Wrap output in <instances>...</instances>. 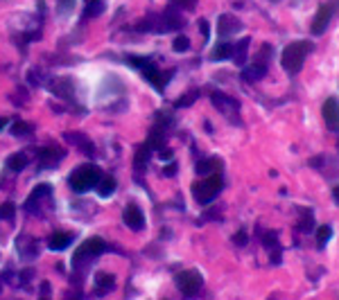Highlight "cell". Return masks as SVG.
Wrapping results in <instances>:
<instances>
[{
    "label": "cell",
    "instance_id": "6da1fadb",
    "mask_svg": "<svg viewBox=\"0 0 339 300\" xmlns=\"http://www.w3.org/2000/svg\"><path fill=\"white\" fill-rule=\"evenodd\" d=\"M100 178H102V174H100V169L95 165H82V167H77L75 172L70 174L68 185H70L72 192L82 194V192H88L90 188H98Z\"/></svg>",
    "mask_w": 339,
    "mask_h": 300
},
{
    "label": "cell",
    "instance_id": "7a4b0ae2",
    "mask_svg": "<svg viewBox=\"0 0 339 300\" xmlns=\"http://www.w3.org/2000/svg\"><path fill=\"white\" fill-rule=\"evenodd\" d=\"M312 50V45L305 43V41H294L290 43L285 50H282V68H285L290 75H296L298 70L303 68V61H305V54Z\"/></svg>",
    "mask_w": 339,
    "mask_h": 300
},
{
    "label": "cell",
    "instance_id": "3957f363",
    "mask_svg": "<svg viewBox=\"0 0 339 300\" xmlns=\"http://www.w3.org/2000/svg\"><path fill=\"white\" fill-rule=\"evenodd\" d=\"M219 192H222V176H219V174H213V176L197 181V183L192 185V196H195V201L199 203V206H208Z\"/></svg>",
    "mask_w": 339,
    "mask_h": 300
},
{
    "label": "cell",
    "instance_id": "277c9868",
    "mask_svg": "<svg viewBox=\"0 0 339 300\" xmlns=\"http://www.w3.org/2000/svg\"><path fill=\"white\" fill-rule=\"evenodd\" d=\"M201 285H203V278H201V273L197 269L181 271V273L177 275V287L181 289V293H183L185 298L195 296V293L201 289Z\"/></svg>",
    "mask_w": 339,
    "mask_h": 300
},
{
    "label": "cell",
    "instance_id": "5b68a950",
    "mask_svg": "<svg viewBox=\"0 0 339 300\" xmlns=\"http://www.w3.org/2000/svg\"><path fill=\"white\" fill-rule=\"evenodd\" d=\"M106 251V242L102 239V237H90V239H86L82 246L77 248V253H75V262L79 264L84 257H93V255H100V253H104Z\"/></svg>",
    "mask_w": 339,
    "mask_h": 300
},
{
    "label": "cell",
    "instance_id": "8992f818",
    "mask_svg": "<svg viewBox=\"0 0 339 300\" xmlns=\"http://www.w3.org/2000/svg\"><path fill=\"white\" fill-rule=\"evenodd\" d=\"M321 115H324V122L330 131H339V99L337 97H328L324 102Z\"/></svg>",
    "mask_w": 339,
    "mask_h": 300
},
{
    "label": "cell",
    "instance_id": "52a82bcc",
    "mask_svg": "<svg viewBox=\"0 0 339 300\" xmlns=\"http://www.w3.org/2000/svg\"><path fill=\"white\" fill-rule=\"evenodd\" d=\"M122 219H124V224H127V228H131L134 233H138V230L145 228V214L140 212V208L134 206V203H129V206L124 208Z\"/></svg>",
    "mask_w": 339,
    "mask_h": 300
},
{
    "label": "cell",
    "instance_id": "ba28073f",
    "mask_svg": "<svg viewBox=\"0 0 339 300\" xmlns=\"http://www.w3.org/2000/svg\"><path fill=\"white\" fill-rule=\"evenodd\" d=\"M332 5L330 3H326V5H321L319 11H316V16H314V21H312V34L314 36H321V34L326 32V27L330 25V18H332Z\"/></svg>",
    "mask_w": 339,
    "mask_h": 300
},
{
    "label": "cell",
    "instance_id": "9c48e42d",
    "mask_svg": "<svg viewBox=\"0 0 339 300\" xmlns=\"http://www.w3.org/2000/svg\"><path fill=\"white\" fill-rule=\"evenodd\" d=\"M240 30H242V23L237 21L233 14H222L217 18V34L219 36H231V34H235Z\"/></svg>",
    "mask_w": 339,
    "mask_h": 300
},
{
    "label": "cell",
    "instance_id": "30bf717a",
    "mask_svg": "<svg viewBox=\"0 0 339 300\" xmlns=\"http://www.w3.org/2000/svg\"><path fill=\"white\" fill-rule=\"evenodd\" d=\"M224 167V163H222V158H217V156H211V158H203V161L197 163V167H195V172L199 174V176H213V174H217L219 169Z\"/></svg>",
    "mask_w": 339,
    "mask_h": 300
},
{
    "label": "cell",
    "instance_id": "8fae6325",
    "mask_svg": "<svg viewBox=\"0 0 339 300\" xmlns=\"http://www.w3.org/2000/svg\"><path fill=\"white\" fill-rule=\"evenodd\" d=\"M265 75H267V66L258 64V61H253V66L244 68V72H242V77H244V82H260Z\"/></svg>",
    "mask_w": 339,
    "mask_h": 300
},
{
    "label": "cell",
    "instance_id": "7c38bea8",
    "mask_svg": "<svg viewBox=\"0 0 339 300\" xmlns=\"http://www.w3.org/2000/svg\"><path fill=\"white\" fill-rule=\"evenodd\" d=\"M249 38H242V41H237L233 45V54H231V59L235 61L237 66H244V61H247V52H249Z\"/></svg>",
    "mask_w": 339,
    "mask_h": 300
},
{
    "label": "cell",
    "instance_id": "4fadbf2b",
    "mask_svg": "<svg viewBox=\"0 0 339 300\" xmlns=\"http://www.w3.org/2000/svg\"><path fill=\"white\" fill-rule=\"evenodd\" d=\"M70 242H72V235L70 233H54L52 237H50L48 246L52 248V251H64V248L70 246Z\"/></svg>",
    "mask_w": 339,
    "mask_h": 300
},
{
    "label": "cell",
    "instance_id": "5bb4252c",
    "mask_svg": "<svg viewBox=\"0 0 339 300\" xmlns=\"http://www.w3.org/2000/svg\"><path fill=\"white\" fill-rule=\"evenodd\" d=\"M36 156L41 158L45 165H50V163L61 161V158H64V151H61L59 147H45V149H39V154H36Z\"/></svg>",
    "mask_w": 339,
    "mask_h": 300
},
{
    "label": "cell",
    "instance_id": "9a60e30c",
    "mask_svg": "<svg viewBox=\"0 0 339 300\" xmlns=\"http://www.w3.org/2000/svg\"><path fill=\"white\" fill-rule=\"evenodd\" d=\"M213 104L217 106V109H222L224 113H231V111L237 109V102L229 99V97H226V95H222V93H213Z\"/></svg>",
    "mask_w": 339,
    "mask_h": 300
},
{
    "label": "cell",
    "instance_id": "2e32d148",
    "mask_svg": "<svg viewBox=\"0 0 339 300\" xmlns=\"http://www.w3.org/2000/svg\"><path fill=\"white\" fill-rule=\"evenodd\" d=\"M233 54V43H217V48L211 52V59L213 61H224Z\"/></svg>",
    "mask_w": 339,
    "mask_h": 300
},
{
    "label": "cell",
    "instance_id": "e0dca14e",
    "mask_svg": "<svg viewBox=\"0 0 339 300\" xmlns=\"http://www.w3.org/2000/svg\"><path fill=\"white\" fill-rule=\"evenodd\" d=\"M113 192H116V178H111V176L100 178V183H98V194L106 199V196H111Z\"/></svg>",
    "mask_w": 339,
    "mask_h": 300
},
{
    "label": "cell",
    "instance_id": "ac0fdd59",
    "mask_svg": "<svg viewBox=\"0 0 339 300\" xmlns=\"http://www.w3.org/2000/svg\"><path fill=\"white\" fill-rule=\"evenodd\" d=\"M66 140H70V143H75V145H79L84 149V154H93V145L88 143L84 135H79V133H66Z\"/></svg>",
    "mask_w": 339,
    "mask_h": 300
},
{
    "label": "cell",
    "instance_id": "d6986e66",
    "mask_svg": "<svg viewBox=\"0 0 339 300\" xmlns=\"http://www.w3.org/2000/svg\"><path fill=\"white\" fill-rule=\"evenodd\" d=\"M27 165V156L25 154H14L7 158V167L11 169V172H21V169H25Z\"/></svg>",
    "mask_w": 339,
    "mask_h": 300
},
{
    "label": "cell",
    "instance_id": "ffe728a7",
    "mask_svg": "<svg viewBox=\"0 0 339 300\" xmlns=\"http://www.w3.org/2000/svg\"><path fill=\"white\" fill-rule=\"evenodd\" d=\"M149 149H152L149 143L138 147V151H136V169H140L143 165H147V161H149Z\"/></svg>",
    "mask_w": 339,
    "mask_h": 300
},
{
    "label": "cell",
    "instance_id": "44dd1931",
    "mask_svg": "<svg viewBox=\"0 0 339 300\" xmlns=\"http://www.w3.org/2000/svg\"><path fill=\"white\" fill-rule=\"evenodd\" d=\"M34 131V127L30 122H16L14 127H11V133L14 135H21V138H25V135H30Z\"/></svg>",
    "mask_w": 339,
    "mask_h": 300
},
{
    "label": "cell",
    "instance_id": "7402d4cb",
    "mask_svg": "<svg viewBox=\"0 0 339 300\" xmlns=\"http://www.w3.org/2000/svg\"><path fill=\"white\" fill-rule=\"evenodd\" d=\"M332 237V228L330 226H321L319 230H316V242H319V248L326 246V242Z\"/></svg>",
    "mask_w": 339,
    "mask_h": 300
},
{
    "label": "cell",
    "instance_id": "603a6c76",
    "mask_svg": "<svg viewBox=\"0 0 339 300\" xmlns=\"http://www.w3.org/2000/svg\"><path fill=\"white\" fill-rule=\"evenodd\" d=\"M172 48H174V52H188L190 50V38L188 36H177L174 38V43H172Z\"/></svg>",
    "mask_w": 339,
    "mask_h": 300
},
{
    "label": "cell",
    "instance_id": "cb8c5ba5",
    "mask_svg": "<svg viewBox=\"0 0 339 300\" xmlns=\"http://www.w3.org/2000/svg\"><path fill=\"white\" fill-rule=\"evenodd\" d=\"M16 214V203H0V219H11Z\"/></svg>",
    "mask_w": 339,
    "mask_h": 300
},
{
    "label": "cell",
    "instance_id": "d4e9b609",
    "mask_svg": "<svg viewBox=\"0 0 339 300\" xmlns=\"http://www.w3.org/2000/svg\"><path fill=\"white\" fill-rule=\"evenodd\" d=\"M95 282H98L102 289H111L113 287V275L111 273H98L95 275Z\"/></svg>",
    "mask_w": 339,
    "mask_h": 300
},
{
    "label": "cell",
    "instance_id": "484cf974",
    "mask_svg": "<svg viewBox=\"0 0 339 300\" xmlns=\"http://www.w3.org/2000/svg\"><path fill=\"white\" fill-rule=\"evenodd\" d=\"M56 7H59V14L61 16H68L75 7V0H56Z\"/></svg>",
    "mask_w": 339,
    "mask_h": 300
},
{
    "label": "cell",
    "instance_id": "4316f807",
    "mask_svg": "<svg viewBox=\"0 0 339 300\" xmlns=\"http://www.w3.org/2000/svg\"><path fill=\"white\" fill-rule=\"evenodd\" d=\"M298 228L303 230V233H310V230H314V222H312V214H308V217L301 219V226Z\"/></svg>",
    "mask_w": 339,
    "mask_h": 300
},
{
    "label": "cell",
    "instance_id": "83f0119b",
    "mask_svg": "<svg viewBox=\"0 0 339 300\" xmlns=\"http://www.w3.org/2000/svg\"><path fill=\"white\" fill-rule=\"evenodd\" d=\"M247 239H249V237H247V230H240V233H237V235L233 237V242H235L237 246H244V244H247Z\"/></svg>",
    "mask_w": 339,
    "mask_h": 300
},
{
    "label": "cell",
    "instance_id": "f1b7e54d",
    "mask_svg": "<svg viewBox=\"0 0 339 300\" xmlns=\"http://www.w3.org/2000/svg\"><path fill=\"white\" fill-rule=\"evenodd\" d=\"M163 174H165V176H174V174H177V165H174V163L165 165V167H163Z\"/></svg>",
    "mask_w": 339,
    "mask_h": 300
},
{
    "label": "cell",
    "instance_id": "f546056e",
    "mask_svg": "<svg viewBox=\"0 0 339 300\" xmlns=\"http://www.w3.org/2000/svg\"><path fill=\"white\" fill-rule=\"evenodd\" d=\"M195 5H197V0H179V7H183V9H195Z\"/></svg>",
    "mask_w": 339,
    "mask_h": 300
},
{
    "label": "cell",
    "instance_id": "4dcf8cb0",
    "mask_svg": "<svg viewBox=\"0 0 339 300\" xmlns=\"http://www.w3.org/2000/svg\"><path fill=\"white\" fill-rule=\"evenodd\" d=\"M158 156H161L163 161H170V158H172V149H158Z\"/></svg>",
    "mask_w": 339,
    "mask_h": 300
},
{
    "label": "cell",
    "instance_id": "1f68e13d",
    "mask_svg": "<svg viewBox=\"0 0 339 300\" xmlns=\"http://www.w3.org/2000/svg\"><path fill=\"white\" fill-rule=\"evenodd\" d=\"M199 27H201V34H203V38H208V21H199Z\"/></svg>",
    "mask_w": 339,
    "mask_h": 300
},
{
    "label": "cell",
    "instance_id": "d6a6232c",
    "mask_svg": "<svg viewBox=\"0 0 339 300\" xmlns=\"http://www.w3.org/2000/svg\"><path fill=\"white\" fill-rule=\"evenodd\" d=\"M332 196H335V201L339 203V185H335V188H332Z\"/></svg>",
    "mask_w": 339,
    "mask_h": 300
},
{
    "label": "cell",
    "instance_id": "836d02e7",
    "mask_svg": "<svg viewBox=\"0 0 339 300\" xmlns=\"http://www.w3.org/2000/svg\"><path fill=\"white\" fill-rule=\"evenodd\" d=\"M7 127V120H5V117H0V129H5Z\"/></svg>",
    "mask_w": 339,
    "mask_h": 300
},
{
    "label": "cell",
    "instance_id": "e575fe53",
    "mask_svg": "<svg viewBox=\"0 0 339 300\" xmlns=\"http://www.w3.org/2000/svg\"><path fill=\"white\" fill-rule=\"evenodd\" d=\"M86 3H88V5H93V3H100V0H86Z\"/></svg>",
    "mask_w": 339,
    "mask_h": 300
},
{
    "label": "cell",
    "instance_id": "d590c367",
    "mask_svg": "<svg viewBox=\"0 0 339 300\" xmlns=\"http://www.w3.org/2000/svg\"><path fill=\"white\" fill-rule=\"evenodd\" d=\"M271 3H278V0H271Z\"/></svg>",
    "mask_w": 339,
    "mask_h": 300
}]
</instances>
